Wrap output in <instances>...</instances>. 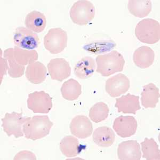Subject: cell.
Segmentation results:
<instances>
[{"instance_id":"11","label":"cell","mask_w":160,"mask_h":160,"mask_svg":"<svg viewBox=\"0 0 160 160\" xmlns=\"http://www.w3.org/2000/svg\"><path fill=\"white\" fill-rule=\"evenodd\" d=\"M138 124L132 116H120L115 118L113 128L118 135L122 138H127L135 135Z\"/></svg>"},{"instance_id":"21","label":"cell","mask_w":160,"mask_h":160,"mask_svg":"<svg viewBox=\"0 0 160 160\" xmlns=\"http://www.w3.org/2000/svg\"><path fill=\"white\" fill-rule=\"evenodd\" d=\"M128 9L134 16L144 18L152 11V2L150 0H130L128 4Z\"/></svg>"},{"instance_id":"6","label":"cell","mask_w":160,"mask_h":160,"mask_svg":"<svg viewBox=\"0 0 160 160\" xmlns=\"http://www.w3.org/2000/svg\"><path fill=\"white\" fill-rule=\"evenodd\" d=\"M29 117H23L21 113L13 112L6 113L4 118H2V127L3 130L9 137L14 136L15 138L24 136L22 127Z\"/></svg>"},{"instance_id":"28","label":"cell","mask_w":160,"mask_h":160,"mask_svg":"<svg viewBox=\"0 0 160 160\" xmlns=\"http://www.w3.org/2000/svg\"><path fill=\"white\" fill-rule=\"evenodd\" d=\"M15 160H37V157L31 151H22L17 154L13 158Z\"/></svg>"},{"instance_id":"7","label":"cell","mask_w":160,"mask_h":160,"mask_svg":"<svg viewBox=\"0 0 160 160\" xmlns=\"http://www.w3.org/2000/svg\"><path fill=\"white\" fill-rule=\"evenodd\" d=\"M15 46L28 50L38 48L40 43V38L37 33L24 27H18L13 34Z\"/></svg>"},{"instance_id":"13","label":"cell","mask_w":160,"mask_h":160,"mask_svg":"<svg viewBox=\"0 0 160 160\" xmlns=\"http://www.w3.org/2000/svg\"><path fill=\"white\" fill-rule=\"evenodd\" d=\"M118 156L121 160H140L142 157L140 145L136 140L122 142L118 145Z\"/></svg>"},{"instance_id":"12","label":"cell","mask_w":160,"mask_h":160,"mask_svg":"<svg viewBox=\"0 0 160 160\" xmlns=\"http://www.w3.org/2000/svg\"><path fill=\"white\" fill-rule=\"evenodd\" d=\"M47 68L52 80L62 82L71 75V67L65 59H52L48 64Z\"/></svg>"},{"instance_id":"8","label":"cell","mask_w":160,"mask_h":160,"mask_svg":"<svg viewBox=\"0 0 160 160\" xmlns=\"http://www.w3.org/2000/svg\"><path fill=\"white\" fill-rule=\"evenodd\" d=\"M28 108L34 113L47 114L52 108V98L45 91H35L29 93Z\"/></svg>"},{"instance_id":"22","label":"cell","mask_w":160,"mask_h":160,"mask_svg":"<svg viewBox=\"0 0 160 160\" xmlns=\"http://www.w3.org/2000/svg\"><path fill=\"white\" fill-rule=\"evenodd\" d=\"M62 154L68 158L77 157L81 152L78 139L72 136H68L63 138L59 145Z\"/></svg>"},{"instance_id":"16","label":"cell","mask_w":160,"mask_h":160,"mask_svg":"<svg viewBox=\"0 0 160 160\" xmlns=\"http://www.w3.org/2000/svg\"><path fill=\"white\" fill-rule=\"evenodd\" d=\"M25 75L32 83L40 84L46 80L47 76V68L41 62H34L27 66Z\"/></svg>"},{"instance_id":"25","label":"cell","mask_w":160,"mask_h":160,"mask_svg":"<svg viewBox=\"0 0 160 160\" xmlns=\"http://www.w3.org/2000/svg\"><path fill=\"white\" fill-rule=\"evenodd\" d=\"M13 48H8L4 51V58L6 59L9 65L8 70L10 77L12 78H18L22 77L24 74L25 66L17 63L13 54Z\"/></svg>"},{"instance_id":"24","label":"cell","mask_w":160,"mask_h":160,"mask_svg":"<svg viewBox=\"0 0 160 160\" xmlns=\"http://www.w3.org/2000/svg\"><path fill=\"white\" fill-rule=\"evenodd\" d=\"M13 54L17 63L24 66L36 62L38 57L37 51L23 49L17 46L13 48Z\"/></svg>"},{"instance_id":"10","label":"cell","mask_w":160,"mask_h":160,"mask_svg":"<svg viewBox=\"0 0 160 160\" xmlns=\"http://www.w3.org/2000/svg\"><path fill=\"white\" fill-rule=\"evenodd\" d=\"M69 128L71 133L78 138H87L92 133V124L89 118L84 115H80L74 117Z\"/></svg>"},{"instance_id":"3","label":"cell","mask_w":160,"mask_h":160,"mask_svg":"<svg viewBox=\"0 0 160 160\" xmlns=\"http://www.w3.org/2000/svg\"><path fill=\"white\" fill-rule=\"evenodd\" d=\"M135 35L142 43H156L160 38V23L153 19H144L137 25Z\"/></svg>"},{"instance_id":"23","label":"cell","mask_w":160,"mask_h":160,"mask_svg":"<svg viewBox=\"0 0 160 160\" xmlns=\"http://www.w3.org/2000/svg\"><path fill=\"white\" fill-rule=\"evenodd\" d=\"M62 96L66 100H77L82 93V87L77 80L71 78L64 82L61 89Z\"/></svg>"},{"instance_id":"9","label":"cell","mask_w":160,"mask_h":160,"mask_svg":"<svg viewBox=\"0 0 160 160\" xmlns=\"http://www.w3.org/2000/svg\"><path fill=\"white\" fill-rule=\"evenodd\" d=\"M130 82L125 75L120 73L108 78L106 82L105 89L111 97H118L129 89Z\"/></svg>"},{"instance_id":"18","label":"cell","mask_w":160,"mask_h":160,"mask_svg":"<svg viewBox=\"0 0 160 160\" xmlns=\"http://www.w3.org/2000/svg\"><path fill=\"white\" fill-rule=\"evenodd\" d=\"M25 25L28 29L36 33L42 32L47 25V19L43 13L34 10L26 16Z\"/></svg>"},{"instance_id":"15","label":"cell","mask_w":160,"mask_h":160,"mask_svg":"<svg viewBox=\"0 0 160 160\" xmlns=\"http://www.w3.org/2000/svg\"><path fill=\"white\" fill-rule=\"evenodd\" d=\"M154 52L148 46H142L135 50L133 60L138 68L145 69L152 65L154 61Z\"/></svg>"},{"instance_id":"5","label":"cell","mask_w":160,"mask_h":160,"mask_svg":"<svg viewBox=\"0 0 160 160\" xmlns=\"http://www.w3.org/2000/svg\"><path fill=\"white\" fill-rule=\"evenodd\" d=\"M68 33L61 28H53L44 37V46L52 54L62 52L68 44Z\"/></svg>"},{"instance_id":"1","label":"cell","mask_w":160,"mask_h":160,"mask_svg":"<svg viewBox=\"0 0 160 160\" xmlns=\"http://www.w3.org/2000/svg\"><path fill=\"white\" fill-rule=\"evenodd\" d=\"M53 125L47 115H35L26 121L22 130L26 138L35 141L49 135Z\"/></svg>"},{"instance_id":"26","label":"cell","mask_w":160,"mask_h":160,"mask_svg":"<svg viewBox=\"0 0 160 160\" xmlns=\"http://www.w3.org/2000/svg\"><path fill=\"white\" fill-rule=\"evenodd\" d=\"M142 157L147 160H160V151L158 146L153 138H145L141 142Z\"/></svg>"},{"instance_id":"20","label":"cell","mask_w":160,"mask_h":160,"mask_svg":"<svg viewBox=\"0 0 160 160\" xmlns=\"http://www.w3.org/2000/svg\"><path fill=\"white\" fill-rule=\"evenodd\" d=\"M96 68L95 60L90 57H85L75 66L74 74L80 79H87L93 74Z\"/></svg>"},{"instance_id":"17","label":"cell","mask_w":160,"mask_h":160,"mask_svg":"<svg viewBox=\"0 0 160 160\" xmlns=\"http://www.w3.org/2000/svg\"><path fill=\"white\" fill-rule=\"evenodd\" d=\"M92 139L95 144L102 148H108L113 145L115 140L114 132L110 128L101 127L93 132Z\"/></svg>"},{"instance_id":"14","label":"cell","mask_w":160,"mask_h":160,"mask_svg":"<svg viewBox=\"0 0 160 160\" xmlns=\"http://www.w3.org/2000/svg\"><path fill=\"white\" fill-rule=\"evenodd\" d=\"M115 106L118 108L119 113L136 114L137 111L141 108L139 97L128 93L127 95L116 99Z\"/></svg>"},{"instance_id":"19","label":"cell","mask_w":160,"mask_h":160,"mask_svg":"<svg viewBox=\"0 0 160 160\" xmlns=\"http://www.w3.org/2000/svg\"><path fill=\"white\" fill-rule=\"evenodd\" d=\"M141 96V102L143 107L146 108H155L159 101V89L154 84L150 83L143 87Z\"/></svg>"},{"instance_id":"4","label":"cell","mask_w":160,"mask_h":160,"mask_svg":"<svg viewBox=\"0 0 160 160\" xmlns=\"http://www.w3.org/2000/svg\"><path fill=\"white\" fill-rule=\"evenodd\" d=\"M72 22L78 25H87L93 19L95 8L87 0H80L75 2L69 11Z\"/></svg>"},{"instance_id":"2","label":"cell","mask_w":160,"mask_h":160,"mask_svg":"<svg viewBox=\"0 0 160 160\" xmlns=\"http://www.w3.org/2000/svg\"><path fill=\"white\" fill-rule=\"evenodd\" d=\"M96 60L97 72L106 77L122 72L125 64L123 56L115 50L105 55H98Z\"/></svg>"},{"instance_id":"27","label":"cell","mask_w":160,"mask_h":160,"mask_svg":"<svg viewBox=\"0 0 160 160\" xmlns=\"http://www.w3.org/2000/svg\"><path fill=\"white\" fill-rule=\"evenodd\" d=\"M109 109L103 102H99L91 107L89 111V118L93 122L98 123L108 118Z\"/></svg>"},{"instance_id":"29","label":"cell","mask_w":160,"mask_h":160,"mask_svg":"<svg viewBox=\"0 0 160 160\" xmlns=\"http://www.w3.org/2000/svg\"><path fill=\"white\" fill-rule=\"evenodd\" d=\"M1 83L2 82V78L4 75L6 74L7 71L8 70L9 65L8 64L7 61L6 59L2 58V51H1Z\"/></svg>"}]
</instances>
